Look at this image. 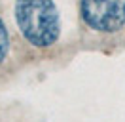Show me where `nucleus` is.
<instances>
[{
    "label": "nucleus",
    "mask_w": 125,
    "mask_h": 122,
    "mask_svg": "<svg viewBox=\"0 0 125 122\" xmlns=\"http://www.w3.org/2000/svg\"><path fill=\"white\" fill-rule=\"evenodd\" d=\"M123 12H125V6H123Z\"/></svg>",
    "instance_id": "20e7f679"
},
{
    "label": "nucleus",
    "mask_w": 125,
    "mask_h": 122,
    "mask_svg": "<svg viewBox=\"0 0 125 122\" xmlns=\"http://www.w3.org/2000/svg\"><path fill=\"white\" fill-rule=\"evenodd\" d=\"M82 17L91 29L101 32H116L125 23L119 0H82Z\"/></svg>",
    "instance_id": "f03ea898"
},
{
    "label": "nucleus",
    "mask_w": 125,
    "mask_h": 122,
    "mask_svg": "<svg viewBox=\"0 0 125 122\" xmlns=\"http://www.w3.org/2000/svg\"><path fill=\"white\" fill-rule=\"evenodd\" d=\"M6 53H8V32H6V27L0 19V65L6 57Z\"/></svg>",
    "instance_id": "7ed1b4c3"
},
{
    "label": "nucleus",
    "mask_w": 125,
    "mask_h": 122,
    "mask_svg": "<svg viewBox=\"0 0 125 122\" xmlns=\"http://www.w3.org/2000/svg\"><path fill=\"white\" fill-rule=\"evenodd\" d=\"M15 19L23 36L32 46L46 48L59 38L61 23L51 0H17Z\"/></svg>",
    "instance_id": "f257e3e1"
}]
</instances>
